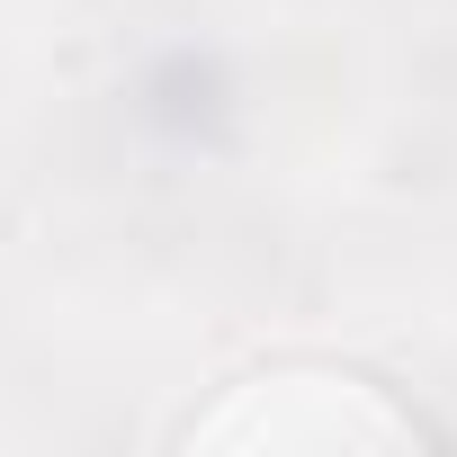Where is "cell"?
Masks as SVG:
<instances>
[{
    "label": "cell",
    "instance_id": "cell-1",
    "mask_svg": "<svg viewBox=\"0 0 457 457\" xmlns=\"http://www.w3.org/2000/svg\"><path fill=\"white\" fill-rule=\"evenodd\" d=\"M430 430L359 368L332 359H278L234 377L206 412L179 421V448L197 457H395L421 448Z\"/></svg>",
    "mask_w": 457,
    "mask_h": 457
}]
</instances>
